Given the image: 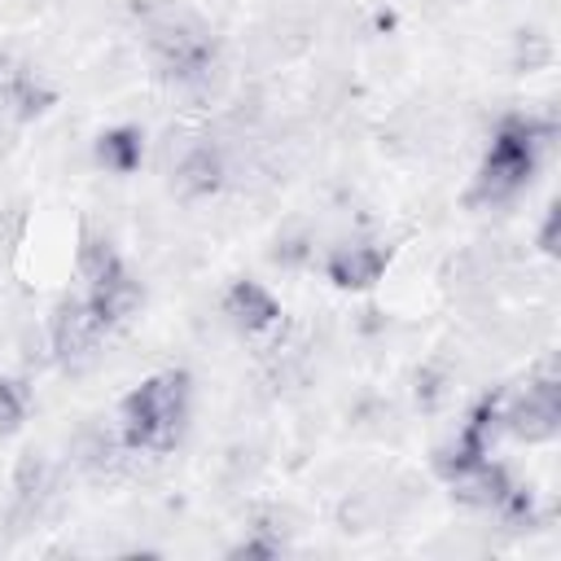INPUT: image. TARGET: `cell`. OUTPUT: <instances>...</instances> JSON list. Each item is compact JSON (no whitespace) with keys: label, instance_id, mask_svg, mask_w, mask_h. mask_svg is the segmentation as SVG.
<instances>
[{"label":"cell","instance_id":"8fae6325","mask_svg":"<svg viewBox=\"0 0 561 561\" xmlns=\"http://www.w3.org/2000/svg\"><path fill=\"white\" fill-rule=\"evenodd\" d=\"M92 153H96V162H101L105 171H114V175H131V171L145 162V131H140V127H127V123L105 127V131L96 136Z\"/></svg>","mask_w":561,"mask_h":561},{"label":"cell","instance_id":"4fadbf2b","mask_svg":"<svg viewBox=\"0 0 561 561\" xmlns=\"http://www.w3.org/2000/svg\"><path fill=\"white\" fill-rule=\"evenodd\" d=\"M26 421V390L13 377H0V434H13Z\"/></svg>","mask_w":561,"mask_h":561},{"label":"cell","instance_id":"3957f363","mask_svg":"<svg viewBox=\"0 0 561 561\" xmlns=\"http://www.w3.org/2000/svg\"><path fill=\"white\" fill-rule=\"evenodd\" d=\"M149 57L167 83L197 88L210 79L215 61H219V44L206 22H197L188 13H167L149 26Z\"/></svg>","mask_w":561,"mask_h":561},{"label":"cell","instance_id":"7c38bea8","mask_svg":"<svg viewBox=\"0 0 561 561\" xmlns=\"http://www.w3.org/2000/svg\"><path fill=\"white\" fill-rule=\"evenodd\" d=\"M75 267H79V280L92 285V280H105V276L123 272L127 263L118 259L114 241H105V237H83V245H79V254H75Z\"/></svg>","mask_w":561,"mask_h":561},{"label":"cell","instance_id":"9c48e42d","mask_svg":"<svg viewBox=\"0 0 561 561\" xmlns=\"http://www.w3.org/2000/svg\"><path fill=\"white\" fill-rule=\"evenodd\" d=\"M171 184L180 197H210L224 188V153L215 145H193L171 171Z\"/></svg>","mask_w":561,"mask_h":561},{"label":"cell","instance_id":"ba28073f","mask_svg":"<svg viewBox=\"0 0 561 561\" xmlns=\"http://www.w3.org/2000/svg\"><path fill=\"white\" fill-rule=\"evenodd\" d=\"M48 105H53V88L35 70H26V66H4L0 70V110L9 118L26 123V118L44 114Z\"/></svg>","mask_w":561,"mask_h":561},{"label":"cell","instance_id":"52a82bcc","mask_svg":"<svg viewBox=\"0 0 561 561\" xmlns=\"http://www.w3.org/2000/svg\"><path fill=\"white\" fill-rule=\"evenodd\" d=\"M83 302H88V311H92L105 329H114V324H123V320L140 307V280L123 267V272H114V276H105V280L83 285Z\"/></svg>","mask_w":561,"mask_h":561},{"label":"cell","instance_id":"5b68a950","mask_svg":"<svg viewBox=\"0 0 561 561\" xmlns=\"http://www.w3.org/2000/svg\"><path fill=\"white\" fill-rule=\"evenodd\" d=\"M101 337H105V324L88 311L83 294L57 302V311H53V351H57L61 364H83L96 351Z\"/></svg>","mask_w":561,"mask_h":561},{"label":"cell","instance_id":"8992f818","mask_svg":"<svg viewBox=\"0 0 561 561\" xmlns=\"http://www.w3.org/2000/svg\"><path fill=\"white\" fill-rule=\"evenodd\" d=\"M390 267V250L386 245H337L329 259H324V276L342 289H368L381 280V272Z\"/></svg>","mask_w":561,"mask_h":561},{"label":"cell","instance_id":"7a4b0ae2","mask_svg":"<svg viewBox=\"0 0 561 561\" xmlns=\"http://www.w3.org/2000/svg\"><path fill=\"white\" fill-rule=\"evenodd\" d=\"M539 127L530 118H504L486 145V158L473 175V202L478 206H500L508 197H517L526 188V180L535 175L539 162Z\"/></svg>","mask_w":561,"mask_h":561},{"label":"cell","instance_id":"6da1fadb","mask_svg":"<svg viewBox=\"0 0 561 561\" xmlns=\"http://www.w3.org/2000/svg\"><path fill=\"white\" fill-rule=\"evenodd\" d=\"M184 421H188V377L184 373H158V377L140 381L118 408L123 443L131 451H171Z\"/></svg>","mask_w":561,"mask_h":561},{"label":"cell","instance_id":"30bf717a","mask_svg":"<svg viewBox=\"0 0 561 561\" xmlns=\"http://www.w3.org/2000/svg\"><path fill=\"white\" fill-rule=\"evenodd\" d=\"M224 316L241 329V333H263L280 320V302L259 285V280H237L224 294Z\"/></svg>","mask_w":561,"mask_h":561},{"label":"cell","instance_id":"277c9868","mask_svg":"<svg viewBox=\"0 0 561 561\" xmlns=\"http://www.w3.org/2000/svg\"><path fill=\"white\" fill-rule=\"evenodd\" d=\"M504 430L526 443H543L561 430V386L552 373L530 381L513 403L504 399Z\"/></svg>","mask_w":561,"mask_h":561}]
</instances>
